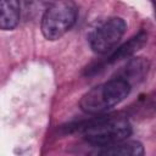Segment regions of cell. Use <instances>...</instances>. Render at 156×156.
<instances>
[{
	"instance_id": "cell-1",
	"label": "cell",
	"mask_w": 156,
	"mask_h": 156,
	"mask_svg": "<svg viewBox=\"0 0 156 156\" xmlns=\"http://www.w3.org/2000/svg\"><path fill=\"white\" fill-rule=\"evenodd\" d=\"M65 134L83 133L85 140L95 146L105 147L126 140L132 134L129 122L118 115L96 117L94 119L69 123L62 127Z\"/></svg>"
},
{
	"instance_id": "cell-2",
	"label": "cell",
	"mask_w": 156,
	"mask_h": 156,
	"mask_svg": "<svg viewBox=\"0 0 156 156\" xmlns=\"http://www.w3.org/2000/svg\"><path fill=\"white\" fill-rule=\"evenodd\" d=\"M130 87L132 85L124 79L112 78L84 94L79 106L84 112L90 115L104 113L123 101L128 96Z\"/></svg>"
},
{
	"instance_id": "cell-3",
	"label": "cell",
	"mask_w": 156,
	"mask_h": 156,
	"mask_svg": "<svg viewBox=\"0 0 156 156\" xmlns=\"http://www.w3.org/2000/svg\"><path fill=\"white\" fill-rule=\"evenodd\" d=\"M77 18V6L72 0H55L41 17V32L49 40L61 38L72 28Z\"/></svg>"
},
{
	"instance_id": "cell-4",
	"label": "cell",
	"mask_w": 156,
	"mask_h": 156,
	"mask_svg": "<svg viewBox=\"0 0 156 156\" xmlns=\"http://www.w3.org/2000/svg\"><path fill=\"white\" fill-rule=\"evenodd\" d=\"M127 30L124 20L119 17H112L100 26L90 39V46L93 51L98 54H106L112 50L122 39Z\"/></svg>"
},
{
	"instance_id": "cell-5",
	"label": "cell",
	"mask_w": 156,
	"mask_h": 156,
	"mask_svg": "<svg viewBox=\"0 0 156 156\" xmlns=\"http://www.w3.org/2000/svg\"><path fill=\"white\" fill-rule=\"evenodd\" d=\"M147 40V35L145 32H139L134 37H132L128 41L122 44L119 48H117L107 58L106 63H115L117 61H121L123 58L130 57L133 54H135L138 50H140Z\"/></svg>"
},
{
	"instance_id": "cell-6",
	"label": "cell",
	"mask_w": 156,
	"mask_h": 156,
	"mask_svg": "<svg viewBox=\"0 0 156 156\" xmlns=\"http://www.w3.org/2000/svg\"><path fill=\"white\" fill-rule=\"evenodd\" d=\"M147 69H149V61L145 60L144 57H135V58H132L122 68L117 78L124 79L132 85L134 83L143 80L145 74L147 73Z\"/></svg>"
},
{
	"instance_id": "cell-7",
	"label": "cell",
	"mask_w": 156,
	"mask_h": 156,
	"mask_svg": "<svg viewBox=\"0 0 156 156\" xmlns=\"http://www.w3.org/2000/svg\"><path fill=\"white\" fill-rule=\"evenodd\" d=\"M20 0H0V27L4 30L13 29L20 22Z\"/></svg>"
},
{
	"instance_id": "cell-8",
	"label": "cell",
	"mask_w": 156,
	"mask_h": 156,
	"mask_svg": "<svg viewBox=\"0 0 156 156\" xmlns=\"http://www.w3.org/2000/svg\"><path fill=\"white\" fill-rule=\"evenodd\" d=\"M99 154L106 156H141L144 154V147L141 143L136 140H122L116 144L105 146L99 151Z\"/></svg>"
}]
</instances>
